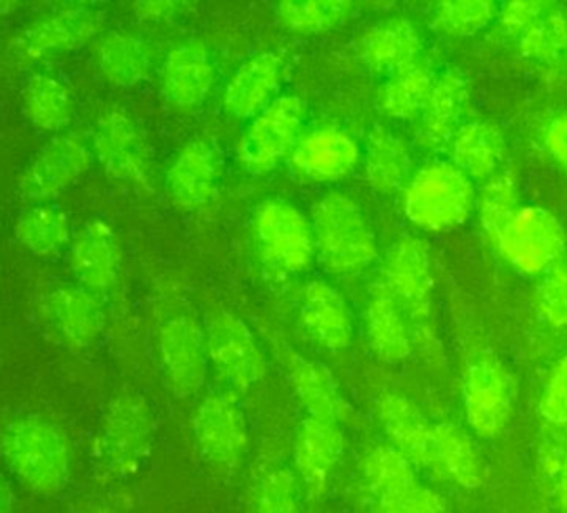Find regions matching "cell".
<instances>
[{"label":"cell","instance_id":"obj_1","mask_svg":"<svg viewBox=\"0 0 567 513\" xmlns=\"http://www.w3.org/2000/svg\"><path fill=\"white\" fill-rule=\"evenodd\" d=\"M0 459L27 492L40 499L59 498L69 489L75 452L69 432L49 416L27 412L0 429Z\"/></svg>","mask_w":567,"mask_h":513},{"label":"cell","instance_id":"obj_2","mask_svg":"<svg viewBox=\"0 0 567 513\" xmlns=\"http://www.w3.org/2000/svg\"><path fill=\"white\" fill-rule=\"evenodd\" d=\"M156 422L140 392H118L106 405L93 439V469L102 481L132 478L153 451Z\"/></svg>","mask_w":567,"mask_h":513},{"label":"cell","instance_id":"obj_3","mask_svg":"<svg viewBox=\"0 0 567 513\" xmlns=\"http://www.w3.org/2000/svg\"><path fill=\"white\" fill-rule=\"evenodd\" d=\"M316 254L329 272L353 275L375 262L377 239L365 212L349 196L330 192L312 211Z\"/></svg>","mask_w":567,"mask_h":513},{"label":"cell","instance_id":"obj_4","mask_svg":"<svg viewBox=\"0 0 567 513\" xmlns=\"http://www.w3.org/2000/svg\"><path fill=\"white\" fill-rule=\"evenodd\" d=\"M475 206L472 179L449 161L423 166L403 189L406 219L426 232L460 228L468 221Z\"/></svg>","mask_w":567,"mask_h":513},{"label":"cell","instance_id":"obj_5","mask_svg":"<svg viewBox=\"0 0 567 513\" xmlns=\"http://www.w3.org/2000/svg\"><path fill=\"white\" fill-rule=\"evenodd\" d=\"M515 379L502 359L480 349L463 373V409L470 429L483 439L502 435L515 411Z\"/></svg>","mask_w":567,"mask_h":513},{"label":"cell","instance_id":"obj_6","mask_svg":"<svg viewBox=\"0 0 567 513\" xmlns=\"http://www.w3.org/2000/svg\"><path fill=\"white\" fill-rule=\"evenodd\" d=\"M193 438L209 469L233 475L245 461L249 429L236 392H212L193 415Z\"/></svg>","mask_w":567,"mask_h":513},{"label":"cell","instance_id":"obj_7","mask_svg":"<svg viewBox=\"0 0 567 513\" xmlns=\"http://www.w3.org/2000/svg\"><path fill=\"white\" fill-rule=\"evenodd\" d=\"M492 245L513 269L526 275L548 272L567 252L561 222L538 206H519Z\"/></svg>","mask_w":567,"mask_h":513},{"label":"cell","instance_id":"obj_8","mask_svg":"<svg viewBox=\"0 0 567 513\" xmlns=\"http://www.w3.org/2000/svg\"><path fill=\"white\" fill-rule=\"evenodd\" d=\"M252 234L261 259L278 272H303L316 255L309 219L281 199H269L256 209Z\"/></svg>","mask_w":567,"mask_h":513},{"label":"cell","instance_id":"obj_9","mask_svg":"<svg viewBox=\"0 0 567 513\" xmlns=\"http://www.w3.org/2000/svg\"><path fill=\"white\" fill-rule=\"evenodd\" d=\"M209 363L233 392H248L268 373L265 353L248 323L231 312H216L205 328Z\"/></svg>","mask_w":567,"mask_h":513},{"label":"cell","instance_id":"obj_10","mask_svg":"<svg viewBox=\"0 0 567 513\" xmlns=\"http://www.w3.org/2000/svg\"><path fill=\"white\" fill-rule=\"evenodd\" d=\"M380 279L389 286L412 326L413 342L430 335L432 318L433 273L429 245L419 238L403 235L386 252Z\"/></svg>","mask_w":567,"mask_h":513},{"label":"cell","instance_id":"obj_11","mask_svg":"<svg viewBox=\"0 0 567 513\" xmlns=\"http://www.w3.org/2000/svg\"><path fill=\"white\" fill-rule=\"evenodd\" d=\"M306 105L299 96H281L252 119L239 139L238 158L255 176L275 171L300 138Z\"/></svg>","mask_w":567,"mask_h":513},{"label":"cell","instance_id":"obj_12","mask_svg":"<svg viewBox=\"0 0 567 513\" xmlns=\"http://www.w3.org/2000/svg\"><path fill=\"white\" fill-rule=\"evenodd\" d=\"M163 378L173 396L188 399L202 391L208 375V345L203 326L189 315H176L158 333Z\"/></svg>","mask_w":567,"mask_h":513},{"label":"cell","instance_id":"obj_13","mask_svg":"<svg viewBox=\"0 0 567 513\" xmlns=\"http://www.w3.org/2000/svg\"><path fill=\"white\" fill-rule=\"evenodd\" d=\"M103 17L92 7L75 6L33 20L10 42L17 62L33 63L89 43L102 29Z\"/></svg>","mask_w":567,"mask_h":513},{"label":"cell","instance_id":"obj_14","mask_svg":"<svg viewBox=\"0 0 567 513\" xmlns=\"http://www.w3.org/2000/svg\"><path fill=\"white\" fill-rule=\"evenodd\" d=\"M93 153L82 136L75 133L59 136L35 156L20 178V195L33 205L62 195L92 165Z\"/></svg>","mask_w":567,"mask_h":513},{"label":"cell","instance_id":"obj_15","mask_svg":"<svg viewBox=\"0 0 567 513\" xmlns=\"http://www.w3.org/2000/svg\"><path fill=\"white\" fill-rule=\"evenodd\" d=\"M92 153L110 178L130 185L148 182V148L136 123L122 109H110L99 119Z\"/></svg>","mask_w":567,"mask_h":513},{"label":"cell","instance_id":"obj_16","mask_svg":"<svg viewBox=\"0 0 567 513\" xmlns=\"http://www.w3.org/2000/svg\"><path fill=\"white\" fill-rule=\"evenodd\" d=\"M346 451V436L340 422L306 416L293 439V472L303 494L317 501L329 488L333 472Z\"/></svg>","mask_w":567,"mask_h":513},{"label":"cell","instance_id":"obj_17","mask_svg":"<svg viewBox=\"0 0 567 513\" xmlns=\"http://www.w3.org/2000/svg\"><path fill=\"white\" fill-rule=\"evenodd\" d=\"M216 69L208 46L198 40L176 43L159 73L163 98L179 112L203 106L215 86Z\"/></svg>","mask_w":567,"mask_h":513},{"label":"cell","instance_id":"obj_18","mask_svg":"<svg viewBox=\"0 0 567 513\" xmlns=\"http://www.w3.org/2000/svg\"><path fill=\"white\" fill-rule=\"evenodd\" d=\"M355 139L336 126H320L297 139L289 161L299 178L310 182H337L359 165Z\"/></svg>","mask_w":567,"mask_h":513},{"label":"cell","instance_id":"obj_19","mask_svg":"<svg viewBox=\"0 0 567 513\" xmlns=\"http://www.w3.org/2000/svg\"><path fill=\"white\" fill-rule=\"evenodd\" d=\"M221 158L212 143L203 138L186 143L166 172V186L179 208L199 209L208 206L218 191Z\"/></svg>","mask_w":567,"mask_h":513},{"label":"cell","instance_id":"obj_20","mask_svg":"<svg viewBox=\"0 0 567 513\" xmlns=\"http://www.w3.org/2000/svg\"><path fill=\"white\" fill-rule=\"evenodd\" d=\"M43 316L65 345L86 348L105 328V310L82 285L56 286L43 299Z\"/></svg>","mask_w":567,"mask_h":513},{"label":"cell","instance_id":"obj_21","mask_svg":"<svg viewBox=\"0 0 567 513\" xmlns=\"http://www.w3.org/2000/svg\"><path fill=\"white\" fill-rule=\"evenodd\" d=\"M470 86L458 70H446L436 76L425 108L420 113L415 138L429 151L450 148L456 132L462 128L468 106Z\"/></svg>","mask_w":567,"mask_h":513},{"label":"cell","instance_id":"obj_22","mask_svg":"<svg viewBox=\"0 0 567 513\" xmlns=\"http://www.w3.org/2000/svg\"><path fill=\"white\" fill-rule=\"evenodd\" d=\"M365 333L370 349L380 362L399 365L412 356V326L382 279L375 280L367 293Z\"/></svg>","mask_w":567,"mask_h":513},{"label":"cell","instance_id":"obj_23","mask_svg":"<svg viewBox=\"0 0 567 513\" xmlns=\"http://www.w3.org/2000/svg\"><path fill=\"white\" fill-rule=\"evenodd\" d=\"M287 379L299 405L309 418L340 422L349 412V402L340 392L332 373L322 363L282 346L279 349Z\"/></svg>","mask_w":567,"mask_h":513},{"label":"cell","instance_id":"obj_24","mask_svg":"<svg viewBox=\"0 0 567 513\" xmlns=\"http://www.w3.org/2000/svg\"><path fill=\"white\" fill-rule=\"evenodd\" d=\"M284 62L275 52H262L246 60L229 80L223 95L225 112L235 119L261 115L281 88Z\"/></svg>","mask_w":567,"mask_h":513},{"label":"cell","instance_id":"obj_25","mask_svg":"<svg viewBox=\"0 0 567 513\" xmlns=\"http://www.w3.org/2000/svg\"><path fill=\"white\" fill-rule=\"evenodd\" d=\"M299 316L307 335L320 348L342 352L353 336L352 310L332 285L313 280L300 293Z\"/></svg>","mask_w":567,"mask_h":513},{"label":"cell","instance_id":"obj_26","mask_svg":"<svg viewBox=\"0 0 567 513\" xmlns=\"http://www.w3.org/2000/svg\"><path fill=\"white\" fill-rule=\"evenodd\" d=\"M120 259L118 239L105 221L86 222L73 238L70 265L80 285L90 292H106L115 285Z\"/></svg>","mask_w":567,"mask_h":513},{"label":"cell","instance_id":"obj_27","mask_svg":"<svg viewBox=\"0 0 567 513\" xmlns=\"http://www.w3.org/2000/svg\"><path fill=\"white\" fill-rule=\"evenodd\" d=\"M375 411L389 444L415 468L429 469L433 425L422 409L402 392L386 391L377 401Z\"/></svg>","mask_w":567,"mask_h":513},{"label":"cell","instance_id":"obj_28","mask_svg":"<svg viewBox=\"0 0 567 513\" xmlns=\"http://www.w3.org/2000/svg\"><path fill=\"white\" fill-rule=\"evenodd\" d=\"M357 50L370 70L390 76L419 62L422 36L410 20H383L362 33Z\"/></svg>","mask_w":567,"mask_h":513},{"label":"cell","instance_id":"obj_29","mask_svg":"<svg viewBox=\"0 0 567 513\" xmlns=\"http://www.w3.org/2000/svg\"><path fill=\"white\" fill-rule=\"evenodd\" d=\"M429 469L443 481L465 491L478 489L485 475L482 458L472 436L453 422L433 425Z\"/></svg>","mask_w":567,"mask_h":513},{"label":"cell","instance_id":"obj_30","mask_svg":"<svg viewBox=\"0 0 567 513\" xmlns=\"http://www.w3.org/2000/svg\"><path fill=\"white\" fill-rule=\"evenodd\" d=\"M452 163L470 179H486L499 172L506 155L505 135L488 122H470L456 132Z\"/></svg>","mask_w":567,"mask_h":513},{"label":"cell","instance_id":"obj_31","mask_svg":"<svg viewBox=\"0 0 567 513\" xmlns=\"http://www.w3.org/2000/svg\"><path fill=\"white\" fill-rule=\"evenodd\" d=\"M96 65L113 85L132 88L148 78L152 50L148 43L132 32H110L95 50Z\"/></svg>","mask_w":567,"mask_h":513},{"label":"cell","instance_id":"obj_32","mask_svg":"<svg viewBox=\"0 0 567 513\" xmlns=\"http://www.w3.org/2000/svg\"><path fill=\"white\" fill-rule=\"evenodd\" d=\"M365 176L369 185L382 195L405 188L412 171L409 146L395 133L382 126L370 132L365 146Z\"/></svg>","mask_w":567,"mask_h":513},{"label":"cell","instance_id":"obj_33","mask_svg":"<svg viewBox=\"0 0 567 513\" xmlns=\"http://www.w3.org/2000/svg\"><path fill=\"white\" fill-rule=\"evenodd\" d=\"M360 478L373 504L403 494L420 482L415 465L389 442L365 452L360 462Z\"/></svg>","mask_w":567,"mask_h":513},{"label":"cell","instance_id":"obj_34","mask_svg":"<svg viewBox=\"0 0 567 513\" xmlns=\"http://www.w3.org/2000/svg\"><path fill=\"white\" fill-rule=\"evenodd\" d=\"M436 76L422 60L393 73L383 83L379 93V105L393 119L419 118L426 100L435 85Z\"/></svg>","mask_w":567,"mask_h":513},{"label":"cell","instance_id":"obj_35","mask_svg":"<svg viewBox=\"0 0 567 513\" xmlns=\"http://www.w3.org/2000/svg\"><path fill=\"white\" fill-rule=\"evenodd\" d=\"M23 109L35 128L60 132L72 122V93L55 76L37 73L23 90Z\"/></svg>","mask_w":567,"mask_h":513},{"label":"cell","instance_id":"obj_36","mask_svg":"<svg viewBox=\"0 0 567 513\" xmlns=\"http://www.w3.org/2000/svg\"><path fill=\"white\" fill-rule=\"evenodd\" d=\"M20 244L40 256L59 254L70 241L69 218L56 206L35 205L17 222Z\"/></svg>","mask_w":567,"mask_h":513},{"label":"cell","instance_id":"obj_37","mask_svg":"<svg viewBox=\"0 0 567 513\" xmlns=\"http://www.w3.org/2000/svg\"><path fill=\"white\" fill-rule=\"evenodd\" d=\"M352 12L353 3L347 0H284L276 9L282 27L302 35L337 29Z\"/></svg>","mask_w":567,"mask_h":513},{"label":"cell","instance_id":"obj_38","mask_svg":"<svg viewBox=\"0 0 567 513\" xmlns=\"http://www.w3.org/2000/svg\"><path fill=\"white\" fill-rule=\"evenodd\" d=\"M498 3L493 0H445L433 9V29L443 35L468 36L498 19Z\"/></svg>","mask_w":567,"mask_h":513},{"label":"cell","instance_id":"obj_39","mask_svg":"<svg viewBox=\"0 0 567 513\" xmlns=\"http://www.w3.org/2000/svg\"><path fill=\"white\" fill-rule=\"evenodd\" d=\"M302 485L289 468H271L256 479L252 513H302Z\"/></svg>","mask_w":567,"mask_h":513},{"label":"cell","instance_id":"obj_40","mask_svg":"<svg viewBox=\"0 0 567 513\" xmlns=\"http://www.w3.org/2000/svg\"><path fill=\"white\" fill-rule=\"evenodd\" d=\"M522 206L518 182L509 171L496 172L486 181L478 201L480 226L489 242Z\"/></svg>","mask_w":567,"mask_h":513},{"label":"cell","instance_id":"obj_41","mask_svg":"<svg viewBox=\"0 0 567 513\" xmlns=\"http://www.w3.org/2000/svg\"><path fill=\"white\" fill-rule=\"evenodd\" d=\"M522 55L542 63H555L567 52V13L553 7L516 40Z\"/></svg>","mask_w":567,"mask_h":513},{"label":"cell","instance_id":"obj_42","mask_svg":"<svg viewBox=\"0 0 567 513\" xmlns=\"http://www.w3.org/2000/svg\"><path fill=\"white\" fill-rule=\"evenodd\" d=\"M536 308L553 328H567V252L543 276L536 290Z\"/></svg>","mask_w":567,"mask_h":513},{"label":"cell","instance_id":"obj_43","mask_svg":"<svg viewBox=\"0 0 567 513\" xmlns=\"http://www.w3.org/2000/svg\"><path fill=\"white\" fill-rule=\"evenodd\" d=\"M539 412L553 428H567V353L553 366L546 379L542 401H539Z\"/></svg>","mask_w":567,"mask_h":513},{"label":"cell","instance_id":"obj_44","mask_svg":"<svg viewBox=\"0 0 567 513\" xmlns=\"http://www.w3.org/2000/svg\"><path fill=\"white\" fill-rule=\"evenodd\" d=\"M373 513H450V509L442 494L419 482L403 494L375 502Z\"/></svg>","mask_w":567,"mask_h":513},{"label":"cell","instance_id":"obj_45","mask_svg":"<svg viewBox=\"0 0 567 513\" xmlns=\"http://www.w3.org/2000/svg\"><path fill=\"white\" fill-rule=\"evenodd\" d=\"M553 7L555 3L539 2V0H516V2L505 3L498 13L499 29L505 35L518 40Z\"/></svg>","mask_w":567,"mask_h":513},{"label":"cell","instance_id":"obj_46","mask_svg":"<svg viewBox=\"0 0 567 513\" xmlns=\"http://www.w3.org/2000/svg\"><path fill=\"white\" fill-rule=\"evenodd\" d=\"M543 145L556 165L567 172V112L549 119L543 129Z\"/></svg>","mask_w":567,"mask_h":513},{"label":"cell","instance_id":"obj_47","mask_svg":"<svg viewBox=\"0 0 567 513\" xmlns=\"http://www.w3.org/2000/svg\"><path fill=\"white\" fill-rule=\"evenodd\" d=\"M182 2L173 0H152V2H138L135 6L136 15L146 22H168L173 17L182 12Z\"/></svg>","mask_w":567,"mask_h":513},{"label":"cell","instance_id":"obj_48","mask_svg":"<svg viewBox=\"0 0 567 513\" xmlns=\"http://www.w3.org/2000/svg\"><path fill=\"white\" fill-rule=\"evenodd\" d=\"M17 495L12 482L0 472V513H16Z\"/></svg>","mask_w":567,"mask_h":513},{"label":"cell","instance_id":"obj_49","mask_svg":"<svg viewBox=\"0 0 567 513\" xmlns=\"http://www.w3.org/2000/svg\"><path fill=\"white\" fill-rule=\"evenodd\" d=\"M558 475V504L561 511L567 513V449L559 464Z\"/></svg>","mask_w":567,"mask_h":513},{"label":"cell","instance_id":"obj_50","mask_svg":"<svg viewBox=\"0 0 567 513\" xmlns=\"http://www.w3.org/2000/svg\"><path fill=\"white\" fill-rule=\"evenodd\" d=\"M79 513H118L115 509L109 507V505H95V507L85 509V511Z\"/></svg>","mask_w":567,"mask_h":513},{"label":"cell","instance_id":"obj_51","mask_svg":"<svg viewBox=\"0 0 567 513\" xmlns=\"http://www.w3.org/2000/svg\"><path fill=\"white\" fill-rule=\"evenodd\" d=\"M10 12V3L7 2H0V20L3 19V17L7 15V13Z\"/></svg>","mask_w":567,"mask_h":513}]
</instances>
